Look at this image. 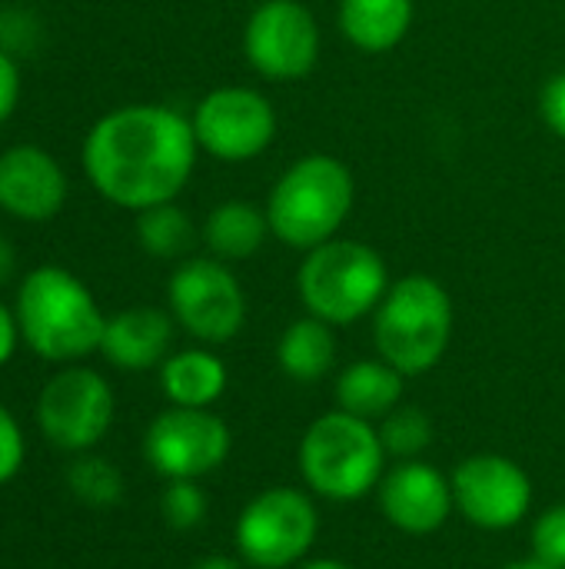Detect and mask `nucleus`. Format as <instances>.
Masks as SVG:
<instances>
[{"label":"nucleus","instance_id":"nucleus-1","mask_svg":"<svg viewBox=\"0 0 565 569\" xmlns=\"http://www.w3.org/2000/svg\"><path fill=\"white\" fill-rule=\"evenodd\" d=\"M196 153L190 117L163 103H127L90 127L80 160L90 187L107 203L140 213L180 197Z\"/></svg>","mask_w":565,"mask_h":569},{"label":"nucleus","instance_id":"nucleus-2","mask_svg":"<svg viewBox=\"0 0 565 569\" xmlns=\"http://www.w3.org/2000/svg\"><path fill=\"white\" fill-rule=\"evenodd\" d=\"M17 327L37 357L70 363L100 350L107 317L83 280L47 263L30 270L20 283Z\"/></svg>","mask_w":565,"mask_h":569},{"label":"nucleus","instance_id":"nucleus-3","mask_svg":"<svg viewBox=\"0 0 565 569\" xmlns=\"http://www.w3.org/2000/svg\"><path fill=\"white\" fill-rule=\"evenodd\" d=\"M356 200L353 173L330 153H306L290 163L266 197L270 233L290 250H313L340 237Z\"/></svg>","mask_w":565,"mask_h":569},{"label":"nucleus","instance_id":"nucleus-4","mask_svg":"<svg viewBox=\"0 0 565 569\" xmlns=\"http://www.w3.org/2000/svg\"><path fill=\"white\" fill-rule=\"evenodd\" d=\"M453 323L456 313L450 290L426 273H410L390 283L380 300L373 313V343L403 377H420L446 357Z\"/></svg>","mask_w":565,"mask_h":569},{"label":"nucleus","instance_id":"nucleus-5","mask_svg":"<svg viewBox=\"0 0 565 569\" xmlns=\"http://www.w3.org/2000/svg\"><path fill=\"white\" fill-rule=\"evenodd\" d=\"M296 460L310 493L330 503L370 497L386 473V450L376 423L343 410L323 413L306 427Z\"/></svg>","mask_w":565,"mask_h":569},{"label":"nucleus","instance_id":"nucleus-6","mask_svg":"<svg viewBox=\"0 0 565 569\" xmlns=\"http://www.w3.org/2000/svg\"><path fill=\"white\" fill-rule=\"evenodd\" d=\"M296 290L310 317L330 327H350L376 313L386 297V260L363 240L333 237L306 250L296 270Z\"/></svg>","mask_w":565,"mask_h":569},{"label":"nucleus","instance_id":"nucleus-7","mask_svg":"<svg viewBox=\"0 0 565 569\" xmlns=\"http://www.w3.org/2000/svg\"><path fill=\"white\" fill-rule=\"evenodd\" d=\"M320 537V513L306 490L270 487L256 493L236 517L233 543L246 567H300Z\"/></svg>","mask_w":565,"mask_h":569},{"label":"nucleus","instance_id":"nucleus-8","mask_svg":"<svg viewBox=\"0 0 565 569\" xmlns=\"http://www.w3.org/2000/svg\"><path fill=\"white\" fill-rule=\"evenodd\" d=\"M167 300L173 320L200 343H230L246 323V293L216 257L183 260L167 283Z\"/></svg>","mask_w":565,"mask_h":569},{"label":"nucleus","instance_id":"nucleus-9","mask_svg":"<svg viewBox=\"0 0 565 569\" xmlns=\"http://www.w3.org/2000/svg\"><path fill=\"white\" fill-rule=\"evenodd\" d=\"M243 57L266 80H303L320 63V23L300 0H263L246 17Z\"/></svg>","mask_w":565,"mask_h":569},{"label":"nucleus","instance_id":"nucleus-10","mask_svg":"<svg viewBox=\"0 0 565 569\" xmlns=\"http://www.w3.org/2000/svg\"><path fill=\"white\" fill-rule=\"evenodd\" d=\"M193 133L203 153L223 163H246L270 150L276 110L253 87H216L193 107Z\"/></svg>","mask_w":565,"mask_h":569},{"label":"nucleus","instance_id":"nucleus-11","mask_svg":"<svg viewBox=\"0 0 565 569\" xmlns=\"http://www.w3.org/2000/svg\"><path fill=\"white\" fill-rule=\"evenodd\" d=\"M43 437L70 453L97 447L113 423V390L90 367H67L47 380L37 400Z\"/></svg>","mask_w":565,"mask_h":569},{"label":"nucleus","instance_id":"nucleus-12","mask_svg":"<svg viewBox=\"0 0 565 569\" xmlns=\"http://www.w3.org/2000/svg\"><path fill=\"white\" fill-rule=\"evenodd\" d=\"M230 443V427L216 413L170 407L150 423L143 453L147 463L167 480H200L223 467Z\"/></svg>","mask_w":565,"mask_h":569},{"label":"nucleus","instance_id":"nucleus-13","mask_svg":"<svg viewBox=\"0 0 565 569\" xmlns=\"http://www.w3.org/2000/svg\"><path fill=\"white\" fill-rule=\"evenodd\" d=\"M450 480H453L456 510L480 530L490 533L513 530L533 510L529 473L503 453L466 457Z\"/></svg>","mask_w":565,"mask_h":569},{"label":"nucleus","instance_id":"nucleus-14","mask_svg":"<svg viewBox=\"0 0 565 569\" xmlns=\"http://www.w3.org/2000/svg\"><path fill=\"white\" fill-rule=\"evenodd\" d=\"M376 497L386 523L410 537L443 530L456 510L453 480L426 460H396V467L383 473Z\"/></svg>","mask_w":565,"mask_h":569},{"label":"nucleus","instance_id":"nucleus-15","mask_svg":"<svg viewBox=\"0 0 565 569\" xmlns=\"http://www.w3.org/2000/svg\"><path fill=\"white\" fill-rule=\"evenodd\" d=\"M70 183L53 153L17 143L0 153V210L23 223H47L67 203Z\"/></svg>","mask_w":565,"mask_h":569},{"label":"nucleus","instance_id":"nucleus-16","mask_svg":"<svg viewBox=\"0 0 565 569\" xmlns=\"http://www.w3.org/2000/svg\"><path fill=\"white\" fill-rule=\"evenodd\" d=\"M173 343V313L157 307H130L107 317L100 353L120 370H150L167 360Z\"/></svg>","mask_w":565,"mask_h":569},{"label":"nucleus","instance_id":"nucleus-17","mask_svg":"<svg viewBox=\"0 0 565 569\" xmlns=\"http://www.w3.org/2000/svg\"><path fill=\"white\" fill-rule=\"evenodd\" d=\"M413 13V0H340L336 23L360 53H386L403 43Z\"/></svg>","mask_w":565,"mask_h":569},{"label":"nucleus","instance_id":"nucleus-18","mask_svg":"<svg viewBox=\"0 0 565 569\" xmlns=\"http://www.w3.org/2000/svg\"><path fill=\"white\" fill-rule=\"evenodd\" d=\"M403 380L406 377L383 357L356 360L336 377V410L380 423L403 403Z\"/></svg>","mask_w":565,"mask_h":569},{"label":"nucleus","instance_id":"nucleus-19","mask_svg":"<svg viewBox=\"0 0 565 569\" xmlns=\"http://www.w3.org/2000/svg\"><path fill=\"white\" fill-rule=\"evenodd\" d=\"M226 363L203 347L170 353L160 367V387L173 407L210 410L226 393Z\"/></svg>","mask_w":565,"mask_h":569},{"label":"nucleus","instance_id":"nucleus-20","mask_svg":"<svg viewBox=\"0 0 565 569\" xmlns=\"http://www.w3.org/2000/svg\"><path fill=\"white\" fill-rule=\"evenodd\" d=\"M270 237L266 210L246 200L216 203L203 220V243L216 260H246L253 257Z\"/></svg>","mask_w":565,"mask_h":569},{"label":"nucleus","instance_id":"nucleus-21","mask_svg":"<svg viewBox=\"0 0 565 569\" xmlns=\"http://www.w3.org/2000/svg\"><path fill=\"white\" fill-rule=\"evenodd\" d=\"M276 363L296 383L323 380L333 370V363H336L333 327L316 320V317H310V313L303 320H293L283 330L280 343H276Z\"/></svg>","mask_w":565,"mask_h":569},{"label":"nucleus","instance_id":"nucleus-22","mask_svg":"<svg viewBox=\"0 0 565 569\" xmlns=\"http://www.w3.org/2000/svg\"><path fill=\"white\" fill-rule=\"evenodd\" d=\"M193 237H196L193 220L173 200L137 213V240L150 257H160V260L183 257L193 247Z\"/></svg>","mask_w":565,"mask_h":569},{"label":"nucleus","instance_id":"nucleus-23","mask_svg":"<svg viewBox=\"0 0 565 569\" xmlns=\"http://www.w3.org/2000/svg\"><path fill=\"white\" fill-rule=\"evenodd\" d=\"M380 440L386 457L393 460H420V453L433 443V423L420 407L400 403L393 413H386L380 423Z\"/></svg>","mask_w":565,"mask_h":569},{"label":"nucleus","instance_id":"nucleus-24","mask_svg":"<svg viewBox=\"0 0 565 569\" xmlns=\"http://www.w3.org/2000/svg\"><path fill=\"white\" fill-rule=\"evenodd\" d=\"M67 483L73 497L90 507H113L123 497V477L103 457H80L67 473Z\"/></svg>","mask_w":565,"mask_h":569},{"label":"nucleus","instance_id":"nucleus-25","mask_svg":"<svg viewBox=\"0 0 565 569\" xmlns=\"http://www.w3.org/2000/svg\"><path fill=\"white\" fill-rule=\"evenodd\" d=\"M206 493L196 480H170L160 500V513L173 530H196L206 520Z\"/></svg>","mask_w":565,"mask_h":569},{"label":"nucleus","instance_id":"nucleus-26","mask_svg":"<svg viewBox=\"0 0 565 569\" xmlns=\"http://www.w3.org/2000/svg\"><path fill=\"white\" fill-rule=\"evenodd\" d=\"M533 557L553 569H565V503L539 513L533 523Z\"/></svg>","mask_w":565,"mask_h":569},{"label":"nucleus","instance_id":"nucleus-27","mask_svg":"<svg viewBox=\"0 0 565 569\" xmlns=\"http://www.w3.org/2000/svg\"><path fill=\"white\" fill-rule=\"evenodd\" d=\"M23 467V433L7 407H0V483L13 480Z\"/></svg>","mask_w":565,"mask_h":569},{"label":"nucleus","instance_id":"nucleus-28","mask_svg":"<svg viewBox=\"0 0 565 569\" xmlns=\"http://www.w3.org/2000/svg\"><path fill=\"white\" fill-rule=\"evenodd\" d=\"M539 113H543L546 127H549L556 137H563L565 140V70L563 73H553V77L543 83Z\"/></svg>","mask_w":565,"mask_h":569},{"label":"nucleus","instance_id":"nucleus-29","mask_svg":"<svg viewBox=\"0 0 565 569\" xmlns=\"http://www.w3.org/2000/svg\"><path fill=\"white\" fill-rule=\"evenodd\" d=\"M20 100V70L17 60L0 47V123H7Z\"/></svg>","mask_w":565,"mask_h":569},{"label":"nucleus","instance_id":"nucleus-30","mask_svg":"<svg viewBox=\"0 0 565 569\" xmlns=\"http://www.w3.org/2000/svg\"><path fill=\"white\" fill-rule=\"evenodd\" d=\"M17 333H20L17 313H10V310L0 303V367L13 357V350H17Z\"/></svg>","mask_w":565,"mask_h":569},{"label":"nucleus","instance_id":"nucleus-31","mask_svg":"<svg viewBox=\"0 0 565 569\" xmlns=\"http://www.w3.org/2000/svg\"><path fill=\"white\" fill-rule=\"evenodd\" d=\"M10 273H13V247H10V240L0 233V283H7Z\"/></svg>","mask_w":565,"mask_h":569},{"label":"nucleus","instance_id":"nucleus-32","mask_svg":"<svg viewBox=\"0 0 565 569\" xmlns=\"http://www.w3.org/2000/svg\"><path fill=\"white\" fill-rule=\"evenodd\" d=\"M193 569H243L240 560H230V557H206V560H200Z\"/></svg>","mask_w":565,"mask_h":569},{"label":"nucleus","instance_id":"nucleus-33","mask_svg":"<svg viewBox=\"0 0 565 569\" xmlns=\"http://www.w3.org/2000/svg\"><path fill=\"white\" fill-rule=\"evenodd\" d=\"M293 569H350L343 560H330V557H323V560H303L300 567Z\"/></svg>","mask_w":565,"mask_h":569},{"label":"nucleus","instance_id":"nucleus-34","mask_svg":"<svg viewBox=\"0 0 565 569\" xmlns=\"http://www.w3.org/2000/svg\"><path fill=\"white\" fill-rule=\"evenodd\" d=\"M503 569H553V567H546V563H539L536 557H529V560H516V563H509V567H503Z\"/></svg>","mask_w":565,"mask_h":569}]
</instances>
